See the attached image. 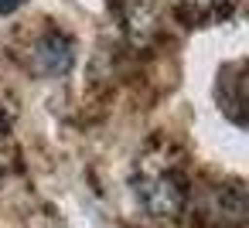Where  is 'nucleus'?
<instances>
[{
	"label": "nucleus",
	"instance_id": "obj_3",
	"mask_svg": "<svg viewBox=\"0 0 249 228\" xmlns=\"http://www.w3.org/2000/svg\"><path fill=\"white\" fill-rule=\"evenodd\" d=\"M239 72H242V62H235V65H225L222 72H218V85H229V92L225 89H218V106H222V113L232 119V123H246V116H242V106H246V96H242V79H239Z\"/></svg>",
	"mask_w": 249,
	"mask_h": 228
},
{
	"label": "nucleus",
	"instance_id": "obj_2",
	"mask_svg": "<svg viewBox=\"0 0 249 228\" xmlns=\"http://www.w3.org/2000/svg\"><path fill=\"white\" fill-rule=\"evenodd\" d=\"M72 62H75L72 41H69L65 34H58V31L41 34V38L35 41V48H31V68H35L38 75H45V79H62V75H69Z\"/></svg>",
	"mask_w": 249,
	"mask_h": 228
},
{
	"label": "nucleus",
	"instance_id": "obj_6",
	"mask_svg": "<svg viewBox=\"0 0 249 228\" xmlns=\"http://www.w3.org/2000/svg\"><path fill=\"white\" fill-rule=\"evenodd\" d=\"M7 133V123H4V116H0V136H4Z\"/></svg>",
	"mask_w": 249,
	"mask_h": 228
},
{
	"label": "nucleus",
	"instance_id": "obj_1",
	"mask_svg": "<svg viewBox=\"0 0 249 228\" xmlns=\"http://www.w3.org/2000/svg\"><path fill=\"white\" fill-rule=\"evenodd\" d=\"M133 191H137L140 208L154 218H178L188 204L184 177L164 163H143L140 174L133 177Z\"/></svg>",
	"mask_w": 249,
	"mask_h": 228
},
{
	"label": "nucleus",
	"instance_id": "obj_4",
	"mask_svg": "<svg viewBox=\"0 0 249 228\" xmlns=\"http://www.w3.org/2000/svg\"><path fill=\"white\" fill-rule=\"evenodd\" d=\"M181 4H184L191 14H198V17H208V14H222V11H229L235 0H181Z\"/></svg>",
	"mask_w": 249,
	"mask_h": 228
},
{
	"label": "nucleus",
	"instance_id": "obj_5",
	"mask_svg": "<svg viewBox=\"0 0 249 228\" xmlns=\"http://www.w3.org/2000/svg\"><path fill=\"white\" fill-rule=\"evenodd\" d=\"M28 0H0V14H14L18 7H24Z\"/></svg>",
	"mask_w": 249,
	"mask_h": 228
}]
</instances>
